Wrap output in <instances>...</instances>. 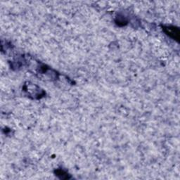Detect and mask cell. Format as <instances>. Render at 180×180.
<instances>
[{
  "label": "cell",
  "instance_id": "cell-1",
  "mask_svg": "<svg viewBox=\"0 0 180 180\" xmlns=\"http://www.w3.org/2000/svg\"><path fill=\"white\" fill-rule=\"evenodd\" d=\"M166 33L167 35H169V36L172 37L175 39H179V30H177L176 28H166Z\"/></svg>",
  "mask_w": 180,
  "mask_h": 180
}]
</instances>
